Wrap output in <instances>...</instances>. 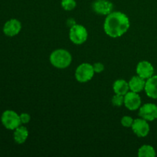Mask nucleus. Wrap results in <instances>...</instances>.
Returning a JSON list of instances; mask_svg holds the SVG:
<instances>
[{
	"label": "nucleus",
	"mask_w": 157,
	"mask_h": 157,
	"mask_svg": "<svg viewBox=\"0 0 157 157\" xmlns=\"http://www.w3.org/2000/svg\"><path fill=\"white\" fill-rule=\"evenodd\" d=\"M130 28V20L121 12H113L107 15L104 25L105 33L111 38H119Z\"/></svg>",
	"instance_id": "nucleus-1"
},
{
	"label": "nucleus",
	"mask_w": 157,
	"mask_h": 157,
	"mask_svg": "<svg viewBox=\"0 0 157 157\" xmlns=\"http://www.w3.org/2000/svg\"><path fill=\"white\" fill-rule=\"evenodd\" d=\"M71 61V55L64 49H58L54 51L50 55L51 64L57 68H66L70 65Z\"/></svg>",
	"instance_id": "nucleus-2"
},
{
	"label": "nucleus",
	"mask_w": 157,
	"mask_h": 157,
	"mask_svg": "<svg viewBox=\"0 0 157 157\" xmlns=\"http://www.w3.org/2000/svg\"><path fill=\"white\" fill-rule=\"evenodd\" d=\"M87 31L85 27L81 25L75 24L71 27L69 32V38L71 41L75 44H81L87 39Z\"/></svg>",
	"instance_id": "nucleus-3"
},
{
	"label": "nucleus",
	"mask_w": 157,
	"mask_h": 157,
	"mask_svg": "<svg viewBox=\"0 0 157 157\" xmlns=\"http://www.w3.org/2000/svg\"><path fill=\"white\" fill-rule=\"evenodd\" d=\"M93 65L88 63H83L77 67L75 71V78L81 83H85L90 81L94 75Z\"/></svg>",
	"instance_id": "nucleus-4"
},
{
	"label": "nucleus",
	"mask_w": 157,
	"mask_h": 157,
	"mask_svg": "<svg viewBox=\"0 0 157 157\" xmlns=\"http://www.w3.org/2000/svg\"><path fill=\"white\" fill-rule=\"evenodd\" d=\"M2 123L6 128L15 130L21 124L19 115L12 110H6L2 116Z\"/></svg>",
	"instance_id": "nucleus-5"
},
{
	"label": "nucleus",
	"mask_w": 157,
	"mask_h": 157,
	"mask_svg": "<svg viewBox=\"0 0 157 157\" xmlns=\"http://www.w3.org/2000/svg\"><path fill=\"white\" fill-rule=\"evenodd\" d=\"M131 128L133 133L139 137H145L150 133V125L147 121L143 118L134 120Z\"/></svg>",
	"instance_id": "nucleus-6"
},
{
	"label": "nucleus",
	"mask_w": 157,
	"mask_h": 157,
	"mask_svg": "<svg viewBox=\"0 0 157 157\" xmlns=\"http://www.w3.org/2000/svg\"><path fill=\"white\" fill-rule=\"evenodd\" d=\"M139 116L147 121H153L157 118V106L154 104H146L140 108Z\"/></svg>",
	"instance_id": "nucleus-7"
},
{
	"label": "nucleus",
	"mask_w": 157,
	"mask_h": 157,
	"mask_svg": "<svg viewBox=\"0 0 157 157\" xmlns=\"http://www.w3.org/2000/svg\"><path fill=\"white\" fill-rule=\"evenodd\" d=\"M124 105L130 110H137L141 105L140 97L136 92L128 91L124 95Z\"/></svg>",
	"instance_id": "nucleus-8"
},
{
	"label": "nucleus",
	"mask_w": 157,
	"mask_h": 157,
	"mask_svg": "<svg viewBox=\"0 0 157 157\" xmlns=\"http://www.w3.org/2000/svg\"><path fill=\"white\" fill-rule=\"evenodd\" d=\"M113 6L108 0H96L92 5V9L99 15H107L111 13Z\"/></svg>",
	"instance_id": "nucleus-9"
},
{
	"label": "nucleus",
	"mask_w": 157,
	"mask_h": 157,
	"mask_svg": "<svg viewBox=\"0 0 157 157\" xmlns=\"http://www.w3.org/2000/svg\"><path fill=\"white\" fill-rule=\"evenodd\" d=\"M136 73L140 77L147 80L153 75L154 67L149 61H142L138 63L137 66H136Z\"/></svg>",
	"instance_id": "nucleus-10"
},
{
	"label": "nucleus",
	"mask_w": 157,
	"mask_h": 157,
	"mask_svg": "<svg viewBox=\"0 0 157 157\" xmlns=\"http://www.w3.org/2000/svg\"><path fill=\"white\" fill-rule=\"evenodd\" d=\"M21 29V25L20 21L17 19H11L5 24L3 28V32L7 36H15L18 35Z\"/></svg>",
	"instance_id": "nucleus-11"
},
{
	"label": "nucleus",
	"mask_w": 157,
	"mask_h": 157,
	"mask_svg": "<svg viewBox=\"0 0 157 157\" xmlns=\"http://www.w3.org/2000/svg\"><path fill=\"white\" fill-rule=\"evenodd\" d=\"M144 90L149 98L157 99V75H153L147 80Z\"/></svg>",
	"instance_id": "nucleus-12"
},
{
	"label": "nucleus",
	"mask_w": 157,
	"mask_h": 157,
	"mask_svg": "<svg viewBox=\"0 0 157 157\" xmlns=\"http://www.w3.org/2000/svg\"><path fill=\"white\" fill-rule=\"evenodd\" d=\"M145 85L146 80L140 77L139 75L133 76L129 81L130 90L131 91L136 92V93H139V92H141L143 90H144L145 89Z\"/></svg>",
	"instance_id": "nucleus-13"
},
{
	"label": "nucleus",
	"mask_w": 157,
	"mask_h": 157,
	"mask_svg": "<svg viewBox=\"0 0 157 157\" xmlns=\"http://www.w3.org/2000/svg\"><path fill=\"white\" fill-rule=\"evenodd\" d=\"M113 89L115 94L124 96L130 90L129 83H127V81L122 79L117 80L113 84Z\"/></svg>",
	"instance_id": "nucleus-14"
},
{
	"label": "nucleus",
	"mask_w": 157,
	"mask_h": 157,
	"mask_svg": "<svg viewBox=\"0 0 157 157\" xmlns=\"http://www.w3.org/2000/svg\"><path fill=\"white\" fill-rule=\"evenodd\" d=\"M29 136V131L25 127H18L15 129L14 133V140L18 144L25 143Z\"/></svg>",
	"instance_id": "nucleus-15"
},
{
	"label": "nucleus",
	"mask_w": 157,
	"mask_h": 157,
	"mask_svg": "<svg viewBox=\"0 0 157 157\" xmlns=\"http://www.w3.org/2000/svg\"><path fill=\"white\" fill-rule=\"evenodd\" d=\"M156 155L155 149L150 145L142 146L138 150V156L140 157H154Z\"/></svg>",
	"instance_id": "nucleus-16"
},
{
	"label": "nucleus",
	"mask_w": 157,
	"mask_h": 157,
	"mask_svg": "<svg viewBox=\"0 0 157 157\" xmlns=\"http://www.w3.org/2000/svg\"><path fill=\"white\" fill-rule=\"evenodd\" d=\"M61 6L66 11H71L76 7L75 0H61Z\"/></svg>",
	"instance_id": "nucleus-17"
},
{
	"label": "nucleus",
	"mask_w": 157,
	"mask_h": 157,
	"mask_svg": "<svg viewBox=\"0 0 157 157\" xmlns=\"http://www.w3.org/2000/svg\"><path fill=\"white\" fill-rule=\"evenodd\" d=\"M112 104L115 107H121L124 104V96L120 94H115L112 98Z\"/></svg>",
	"instance_id": "nucleus-18"
},
{
	"label": "nucleus",
	"mask_w": 157,
	"mask_h": 157,
	"mask_svg": "<svg viewBox=\"0 0 157 157\" xmlns=\"http://www.w3.org/2000/svg\"><path fill=\"white\" fill-rule=\"evenodd\" d=\"M134 120L129 116H124V117L121 119V124L124 126V127H131L133 124Z\"/></svg>",
	"instance_id": "nucleus-19"
},
{
	"label": "nucleus",
	"mask_w": 157,
	"mask_h": 157,
	"mask_svg": "<svg viewBox=\"0 0 157 157\" xmlns=\"http://www.w3.org/2000/svg\"><path fill=\"white\" fill-rule=\"evenodd\" d=\"M93 67L95 73H101V72L104 70V65L101 62H98L94 64Z\"/></svg>",
	"instance_id": "nucleus-20"
},
{
	"label": "nucleus",
	"mask_w": 157,
	"mask_h": 157,
	"mask_svg": "<svg viewBox=\"0 0 157 157\" xmlns=\"http://www.w3.org/2000/svg\"><path fill=\"white\" fill-rule=\"evenodd\" d=\"M19 117H20V121H21V124H28L31 120V117L29 113H21V115H19Z\"/></svg>",
	"instance_id": "nucleus-21"
}]
</instances>
